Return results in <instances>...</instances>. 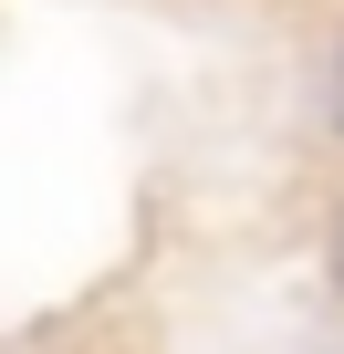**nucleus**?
Segmentation results:
<instances>
[{
	"label": "nucleus",
	"instance_id": "f03ea898",
	"mask_svg": "<svg viewBox=\"0 0 344 354\" xmlns=\"http://www.w3.org/2000/svg\"><path fill=\"white\" fill-rule=\"evenodd\" d=\"M334 136H344V53H334Z\"/></svg>",
	"mask_w": 344,
	"mask_h": 354
},
{
	"label": "nucleus",
	"instance_id": "f257e3e1",
	"mask_svg": "<svg viewBox=\"0 0 344 354\" xmlns=\"http://www.w3.org/2000/svg\"><path fill=\"white\" fill-rule=\"evenodd\" d=\"M323 271H334V292H344V209H334V240H323Z\"/></svg>",
	"mask_w": 344,
	"mask_h": 354
}]
</instances>
